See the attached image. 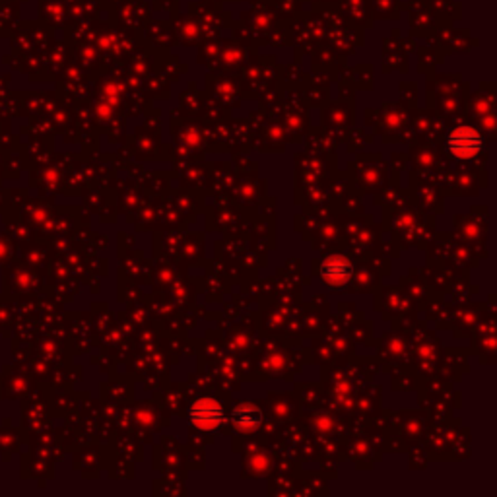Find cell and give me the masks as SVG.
Masks as SVG:
<instances>
[{"mask_svg":"<svg viewBox=\"0 0 497 497\" xmlns=\"http://www.w3.org/2000/svg\"><path fill=\"white\" fill-rule=\"evenodd\" d=\"M264 416L261 406L251 404V402H241V404L234 406V410H232V420H229V422H232V425H234L237 431L247 433V431H255L256 428H261Z\"/></svg>","mask_w":497,"mask_h":497,"instance_id":"277c9868","label":"cell"},{"mask_svg":"<svg viewBox=\"0 0 497 497\" xmlns=\"http://www.w3.org/2000/svg\"><path fill=\"white\" fill-rule=\"evenodd\" d=\"M445 144H447V150L451 152L455 158L472 159L484 148V136L478 128L460 125L447 135Z\"/></svg>","mask_w":497,"mask_h":497,"instance_id":"7a4b0ae2","label":"cell"},{"mask_svg":"<svg viewBox=\"0 0 497 497\" xmlns=\"http://www.w3.org/2000/svg\"><path fill=\"white\" fill-rule=\"evenodd\" d=\"M354 276V264L342 255L326 256L321 264V280L326 286L342 287Z\"/></svg>","mask_w":497,"mask_h":497,"instance_id":"3957f363","label":"cell"},{"mask_svg":"<svg viewBox=\"0 0 497 497\" xmlns=\"http://www.w3.org/2000/svg\"><path fill=\"white\" fill-rule=\"evenodd\" d=\"M187 416L190 425H195L198 431H208V433L222 428L226 422V410L219 404V400L212 399V396L196 399L188 406Z\"/></svg>","mask_w":497,"mask_h":497,"instance_id":"6da1fadb","label":"cell"}]
</instances>
